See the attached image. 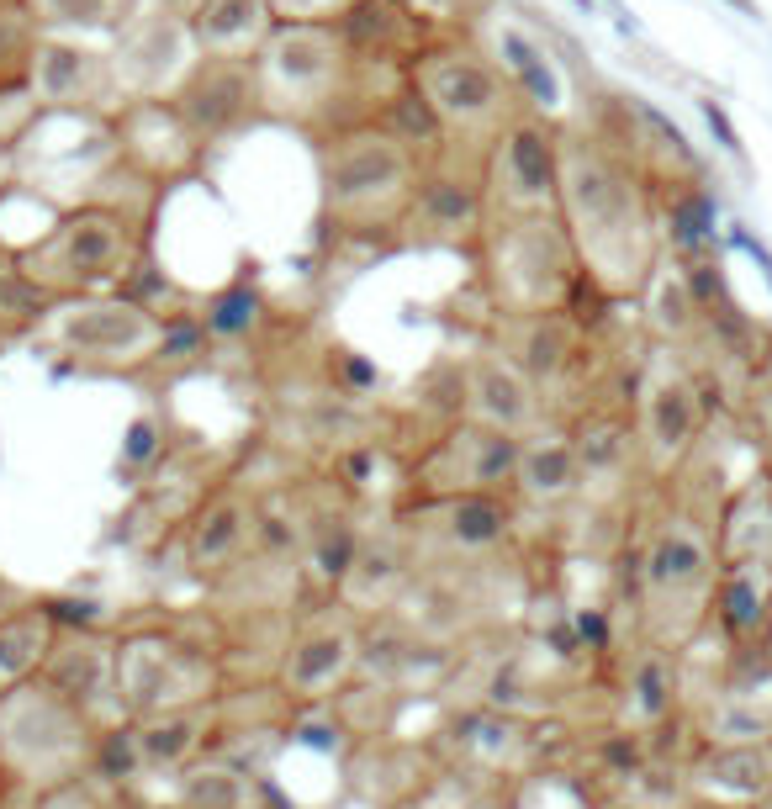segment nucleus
Masks as SVG:
<instances>
[{
    "instance_id": "aec40b11",
    "label": "nucleus",
    "mask_w": 772,
    "mask_h": 809,
    "mask_svg": "<svg viewBox=\"0 0 772 809\" xmlns=\"http://www.w3.org/2000/svg\"><path fill=\"white\" fill-rule=\"evenodd\" d=\"M196 38H191V16L164 6V0H143L112 32V64L127 96H170L180 75L196 64Z\"/></svg>"
},
{
    "instance_id": "37998d69",
    "label": "nucleus",
    "mask_w": 772,
    "mask_h": 809,
    "mask_svg": "<svg viewBox=\"0 0 772 809\" xmlns=\"http://www.w3.org/2000/svg\"><path fill=\"white\" fill-rule=\"evenodd\" d=\"M53 619H59V630H117L122 614L112 609V603L90 598V593H43Z\"/></svg>"
},
{
    "instance_id": "ddd939ff",
    "label": "nucleus",
    "mask_w": 772,
    "mask_h": 809,
    "mask_svg": "<svg viewBox=\"0 0 772 809\" xmlns=\"http://www.w3.org/2000/svg\"><path fill=\"white\" fill-rule=\"evenodd\" d=\"M360 635L365 619L344 598H307L275 661V683L291 704H328L360 677Z\"/></svg>"
},
{
    "instance_id": "412c9836",
    "label": "nucleus",
    "mask_w": 772,
    "mask_h": 809,
    "mask_svg": "<svg viewBox=\"0 0 772 809\" xmlns=\"http://www.w3.org/2000/svg\"><path fill=\"white\" fill-rule=\"evenodd\" d=\"M196 312H201V323L212 328V339H217L223 355H244L254 365H265L275 349L297 334V328L286 323V312L275 307V297L265 291L260 265H254V260H238V270L228 275L223 286L201 291Z\"/></svg>"
},
{
    "instance_id": "2eb2a0df",
    "label": "nucleus",
    "mask_w": 772,
    "mask_h": 809,
    "mask_svg": "<svg viewBox=\"0 0 772 809\" xmlns=\"http://www.w3.org/2000/svg\"><path fill=\"white\" fill-rule=\"evenodd\" d=\"M254 524H260V492L228 466L196 498V508L186 513V524L175 529V540L164 550H175L180 577L191 587L212 593V587H223L254 550Z\"/></svg>"
},
{
    "instance_id": "58836bf2",
    "label": "nucleus",
    "mask_w": 772,
    "mask_h": 809,
    "mask_svg": "<svg viewBox=\"0 0 772 809\" xmlns=\"http://www.w3.org/2000/svg\"><path fill=\"white\" fill-rule=\"evenodd\" d=\"M318 376H323V386H328L334 397L365 402V408H376V402H381V386H386L381 365L365 360L360 349L339 344V339H323V344H318Z\"/></svg>"
},
{
    "instance_id": "7c9ffc66",
    "label": "nucleus",
    "mask_w": 772,
    "mask_h": 809,
    "mask_svg": "<svg viewBox=\"0 0 772 809\" xmlns=\"http://www.w3.org/2000/svg\"><path fill=\"white\" fill-rule=\"evenodd\" d=\"M59 646V619L43 593H22L0 609V688H16L48 667Z\"/></svg>"
},
{
    "instance_id": "4c0bfd02",
    "label": "nucleus",
    "mask_w": 772,
    "mask_h": 809,
    "mask_svg": "<svg viewBox=\"0 0 772 809\" xmlns=\"http://www.w3.org/2000/svg\"><path fill=\"white\" fill-rule=\"evenodd\" d=\"M143 6V0H27L43 32H80V38L112 43V32Z\"/></svg>"
},
{
    "instance_id": "4468645a",
    "label": "nucleus",
    "mask_w": 772,
    "mask_h": 809,
    "mask_svg": "<svg viewBox=\"0 0 772 809\" xmlns=\"http://www.w3.org/2000/svg\"><path fill=\"white\" fill-rule=\"evenodd\" d=\"M519 450L524 434L476 424V418H455L439 429L424 450L408 455L397 498H445V492H513L519 476Z\"/></svg>"
},
{
    "instance_id": "6e6552de",
    "label": "nucleus",
    "mask_w": 772,
    "mask_h": 809,
    "mask_svg": "<svg viewBox=\"0 0 772 809\" xmlns=\"http://www.w3.org/2000/svg\"><path fill=\"white\" fill-rule=\"evenodd\" d=\"M101 725L64 698L48 677H27L16 688H0V762L11 783L38 794L48 783H64L90 767Z\"/></svg>"
},
{
    "instance_id": "9d476101",
    "label": "nucleus",
    "mask_w": 772,
    "mask_h": 809,
    "mask_svg": "<svg viewBox=\"0 0 772 809\" xmlns=\"http://www.w3.org/2000/svg\"><path fill=\"white\" fill-rule=\"evenodd\" d=\"M714 413H720V386L709 376H698L677 360L640 365L630 392V418L640 439V461L651 466V482H667L688 461Z\"/></svg>"
},
{
    "instance_id": "72a5a7b5",
    "label": "nucleus",
    "mask_w": 772,
    "mask_h": 809,
    "mask_svg": "<svg viewBox=\"0 0 772 809\" xmlns=\"http://www.w3.org/2000/svg\"><path fill=\"white\" fill-rule=\"evenodd\" d=\"M698 772L735 799H762L772 794V741H709L698 757Z\"/></svg>"
},
{
    "instance_id": "2f4dec72",
    "label": "nucleus",
    "mask_w": 772,
    "mask_h": 809,
    "mask_svg": "<svg viewBox=\"0 0 772 809\" xmlns=\"http://www.w3.org/2000/svg\"><path fill=\"white\" fill-rule=\"evenodd\" d=\"M217 339H212V328L201 323V312L196 302L191 307H175V312H164V328H159V344H154V360H149V376H143V386L149 392H159V386H175V381H186V376H201V371H212L217 365Z\"/></svg>"
},
{
    "instance_id": "1a4fd4ad",
    "label": "nucleus",
    "mask_w": 772,
    "mask_h": 809,
    "mask_svg": "<svg viewBox=\"0 0 772 809\" xmlns=\"http://www.w3.org/2000/svg\"><path fill=\"white\" fill-rule=\"evenodd\" d=\"M392 513L408 529L418 566H487L524 556V508L513 492L397 498Z\"/></svg>"
},
{
    "instance_id": "a18cd8bd",
    "label": "nucleus",
    "mask_w": 772,
    "mask_h": 809,
    "mask_svg": "<svg viewBox=\"0 0 772 809\" xmlns=\"http://www.w3.org/2000/svg\"><path fill=\"white\" fill-rule=\"evenodd\" d=\"M698 112H704L709 133L720 138V149H725V154L746 159V149H741V133H735V127H730V117H725V106H720V101H714V96H698Z\"/></svg>"
},
{
    "instance_id": "b1692460",
    "label": "nucleus",
    "mask_w": 772,
    "mask_h": 809,
    "mask_svg": "<svg viewBox=\"0 0 772 809\" xmlns=\"http://www.w3.org/2000/svg\"><path fill=\"white\" fill-rule=\"evenodd\" d=\"M334 27L360 64H386V69H408L445 32V22L418 0H360L344 16H334Z\"/></svg>"
},
{
    "instance_id": "cd10ccee",
    "label": "nucleus",
    "mask_w": 772,
    "mask_h": 809,
    "mask_svg": "<svg viewBox=\"0 0 772 809\" xmlns=\"http://www.w3.org/2000/svg\"><path fill=\"white\" fill-rule=\"evenodd\" d=\"M614 698H619L624 725H635V730H656V725H667L672 714H683V672H677V646H661V640L640 635L635 651L619 656Z\"/></svg>"
},
{
    "instance_id": "5701e85b",
    "label": "nucleus",
    "mask_w": 772,
    "mask_h": 809,
    "mask_svg": "<svg viewBox=\"0 0 772 809\" xmlns=\"http://www.w3.org/2000/svg\"><path fill=\"white\" fill-rule=\"evenodd\" d=\"M413 572H418L413 540H408V529H402V519L392 513V503H386L381 513H371V519H365V535H360V550H355V566H349V577H344V587H339V598H344L360 619L386 614L402 593H408Z\"/></svg>"
},
{
    "instance_id": "393cba45",
    "label": "nucleus",
    "mask_w": 772,
    "mask_h": 809,
    "mask_svg": "<svg viewBox=\"0 0 772 809\" xmlns=\"http://www.w3.org/2000/svg\"><path fill=\"white\" fill-rule=\"evenodd\" d=\"M471 32L482 38V48L498 59V69L513 80V90L524 96V106H535V112H561L566 101V85H561V69H556V53H550V43L540 38L535 27H524L519 16H508L498 0L476 16Z\"/></svg>"
},
{
    "instance_id": "c9c22d12",
    "label": "nucleus",
    "mask_w": 772,
    "mask_h": 809,
    "mask_svg": "<svg viewBox=\"0 0 772 809\" xmlns=\"http://www.w3.org/2000/svg\"><path fill=\"white\" fill-rule=\"evenodd\" d=\"M376 122H386L392 133L408 143V149H418L424 154V164L434 159V154H445L450 149V138H445V122L434 117V106H429V96L413 85V75H402L392 90H386V101H381V112H376Z\"/></svg>"
},
{
    "instance_id": "f03ea898",
    "label": "nucleus",
    "mask_w": 772,
    "mask_h": 809,
    "mask_svg": "<svg viewBox=\"0 0 772 809\" xmlns=\"http://www.w3.org/2000/svg\"><path fill=\"white\" fill-rule=\"evenodd\" d=\"M318 164V238L334 254H397V228L424 175V154L365 117L307 138Z\"/></svg>"
},
{
    "instance_id": "39448f33",
    "label": "nucleus",
    "mask_w": 772,
    "mask_h": 809,
    "mask_svg": "<svg viewBox=\"0 0 772 809\" xmlns=\"http://www.w3.org/2000/svg\"><path fill=\"white\" fill-rule=\"evenodd\" d=\"M471 275L482 312H545L572 302L582 260L561 212H492Z\"/></svg>"
},
{
    "instance_id": "a211bd4d",
    "label": "nucleus",
    "mask_w": 772,
    "mask_h": 809,
    "mask_svg": "<svg viewBox=\"0 0 772 809\" xmlns=\"http://www.w3.org/2000/svg\"><path fill=\"white\" fill-rule=\"evenodd\" d=\"M492 212H556L561 191V117L524 106L482 154Z\"/></svg>"
},
{
    "instance_id": "6ab92c4d",
    "label": "nucleus",
    "mask_w": 772,
    "mask_h": 809,
    "mask_svg": "<svg viewBox=\"0 0 772 809\" xmlns=\"http://www.w3.org/2000/svg\"><path fill=\"white\" fill-rule=\"evenodd\" d=\"M170 101L207 149H223L238 133L265 122L260 64H254V53H196V64L180 75Z\"/></svg>"
},
{
    "instance_id": "bb28decb",
    "label": "nucleus",
    "mask_w": 772,
    "mask_h": 809,
    "mask_svg": "<svg viewBox=\"0 0 772 809\" xmlns=\"http://www.w3.org/2000/svg\"><path fill=\"white\" fill-rule=\"evenodd\" d=\"M513 498L524 513H561L566 503L587 498V466L577 450V434L566 418H550L535 434H524L519 450V476H513Z\"/></svg>"
},
{
    "instance_id": "e433bc0d",
    "label": "nucleus",
    "mask_w": 772,
    "mask_h": 809,
    "mask_svg": "<svg viewBox=\"0 0 772 809\" xmlns=\"http://www.w3.org/2000/svg\"><path fill=\"white\" fill-rule=\"evenodd\" d=\"M48 307H53V297L22 270L16 249L0 244V334H6L11 344L32 339V334H38V323L48 318Z\"/></svg>"
},
{
    "instance_id": "c03bdc74",
    "label": "nucleus",
    "mask_w": 772,
    "mask_h": 809,
    "mask_svg": "<svg viewBox=\"0 0 772 809\" xmlns=\"http://www.w3.org/2000/svg\"><path fill=\"white\" fill-rule=\"evenodd\" d=\"M270 6H275V22H334L360 0H270Z\"/></svg>"
},
{
    "instance_id": "49530a36",
    "label": "nucleus",
    "mask_w": 772,
    "mask_h": 809,
    "mask_svg": "<svg viewBox=\"0 0 772 809\" xmlns=\"http://www.w3.org/2000/svg\"><path fill=\"white\" fill-rule=\"evenodd\" d=\"M725 6H730V11H741L746 22H762V6H757V0H725Z\"/></svg>"
},
{
    "instance_id": "dca6fc26",
    "label": "nucleus",
    "mask_w": 772,
    "mask_h": 809,
    "mask_svg": "<svg viewBox=\"0 0 772 809\" xmlns=\"http://www.w3.org/2000/svg\"><path fill=\"white\" fill-rule=\"evenodd\" d=\"M27 85L48 117H80L90 127H106L127 101L112 64V43L80 38V32H43Z\"/></svg>"
},
{
    "instance_id": "4be33fe9",
    "label": "nucleus",
    "mask_w": 772,
    "mask_h": 809,
    "mask_svg": "<svg viewBox=\"0 0 772 809\" xmlns=\"http://www.w3.org/2000/svg\"><path fill=\"white\" fill-rule=\"evenodd\" d=\"M455 365H461L466 418H476V424H492V429H508V434H535L540 424L556 418L540 386L482 334L455 355Z\"/></svg>"
},
{
    "instance_id": "0eeeda50",
    "label": "nucleus",
    "mask_w": 772,
    "mask_h": 809,
    "mask_svg": "<svg viewBox=\"0 0 772 809\" xmlns=\"http://www.w3.org/2000/svg\"><path fill=\"white\" fill-rule=\"evenodd\" d=\"M413 85L429 96L434 117L445 122V138L455 149L487 154V143L524 112V96L498 69V59L482 48L471 27H445L439 38L408 64Z\"/></svg>"
},
{
    "instance_id": "9b49d317",
    "label": "nucleus",
    "mask_w": 772,
    "mask_h": 809,
    "mask_svg": "<svg viewBox=\"0 0 772 809\" xmlns=\"http://www.w3.org/2000/svg\"><path fill=\"white\" fill-rule=\"evenodd\" d=\"M424 741L434 762L492 788H508L513 778H524L529 767L545 762V720L503 704H455Z\"/></svg>"
},
{
    "instance_id": "423d86ee",
    "label": "nucleus",
    "mask_w": 772,
    "mask_h": 809,
    "mask_svg": "<svg viewBox=\"0 0 772 809\" xmlns=\"http://www.w3.org/2000/svg\"><path fill=\"white\" fill-rule=\"evenodd\" d=\"M159 328H164L159 312L149 302L127 297V291H80V297H59L48 307L32 344L48 349L59 371L117 376L143 386Z\"/></svg>"
},
{
    "instance_id": "3c124183",
    "label": "nucleus",
    "mask_w": 772,
    "mask_h": 809,
    "mask_svg": "<svg viewBox=\"0 0 772 809\" xmlns=\"http://www.w3.org/2000/svg\"><path fill=\"white\" fill-rule=\"evenodd\" d=\"M6 349H11V339H6V334H0V355H6Z\"/></svg>"
},
{
    "instance_id": "ea45409f",
    "label": "nucleus",
    "mask_w": 772,
    "mask_h": 809,
    "mask_svg": "<svg viewBox=\"0 0 772 809\" xmlns=\"http://www.w3.org/2000/svg\"><path fill=\"white\" fill-rule=\"evenodd\" d=\"M38 43H43V27H38V16L27 11V0H0V85L27 80Z\"/></svg>"
},
{
    "instance_id": "09e8293b",
    "label": "nucleus",
    "mask_w": 772,
    "mask_h": 809,
    "mask_svg": "<svg viewBox=\"0 0 772 809\" xmlns=\"http://www.w3.org/2000/svg\"><path fill=\"white\" fill-rule=\"evenodd\" d=\"M11 598H22V587H16L11 577H0V609H6V603H11Z\"/></svg>"
},
{
    "instance_id": "473e14b6",
    "label": "nucleus",
    "mask_w": 772,
    "mask_h": 809,
    "mask_svg": "<svg viewBox=\"0 0 772 809\" xmlns=\"http://www.w3.org/2000/svg\"><path fill=\"white\" fill-rule=\"evenodd\" d=\"M270 27V0H196L191 6V38L201 53H260Z\"/></svg>"
},
{
    "instance_id": "a878e982",
    "label": "nucleus",
    "mask_w": 772,
    "mask_h": 809,
    "mask_svg": "<svg viewBox=\"0 0 772 809\" xmlns=\"http://www.w3.org/2000/svg\"><path fill=\"white\" fill-rule=\"evenodd\" d=\"M43 677L64 698H75L96 725L127 720L117 698V630H59Z\"/></svg>"
},
{
    "instance_id": "7ed1b4c3",
    "label": "nucleus",
    "mask_w": 772,
    "mask_h": 809,
    "mask_svg": "<svg viewBox=\"0 0 772 809\" xmlns=\"http://www.w3.org/2000/svg\"><path fill=\"white\" fill-rule=\"evenodd\" d=\"M254 64L265 90V122L297 127L302 138L376 117L386 90L408 75V69L360 64L334 22H275Z\"/></svg>"
},
{
    "instance_id": "f257e3e1",
    "label": "nucleus",
    "mask_w": 772,
    "mask_h": 809,
    "mask_svg": "<svg viewBox=\"0 0 772 809\" xmlns=\"http://www.w3.org/2000/svg\"><path fill=\"white\" fill-rule=\"evenodd\" d=\"M556 212L577 260L614 302L646 297L661 270V196L651 170L587 117L561 122V191Z\"/></svg>"
},
{
    "instance_id": "f704fd0d",
    "label": "nucleus",
    "mask_w": 772,
    "mask_h": 809,
    "mask_svg": "<svg viewBox=\"0 0 772 809\" xmlns=\"http://www.w3.org/2000/svg\"><path fill=\"white\" fill-rule=\"evenodd\" d=\"M180 450V439L170 429V413L164 408H138L133 424L122 429V450H117V476L127 487H143L149 476H159L164 466H170V455Z\"/></svg>"
},
{
    "instance_id": "de8ad7c7",
    "label": "nucleus",
    "mask_w": 772,
    "mask_h": 809,
    "mask_svg": "<svg viewBox=\"0 0 772 809\" xmlns=\"http://www.w3.org/2000/svg\"><path fill=\"white\" fill-rule=\"evenodd\" d=\"M0 809H38V804H32V794H27V788H16L11 799H0Z\"/></svg>"
},
{
    "instance_id": "79ce46f5",
    "label": "nucleus",
    "mask_w": 772,
    "mask_h": 809,
    "mask_svg": "<svg viewBox=\"0 0 772 809\" xmlns=\"http://www.w3.org/2000/svg\"><path fill=\"white\" fill-rule=\"evenodd\" d=\"M48 112L38 106V96H32V85H0V149H22V143L38 133V122Z\"/></svg>"
},
{
    "instance_id": "8fccbe9b",
    "label": "nucleus",
    "mask_w": 772,
    "mask_h": 809,
    "mask_svg": "<svg viewBox=\"0 0 772 809\" xmlns=\"http://www.w3.org/2000/svg\"><path fill=\"white\" fill-rule=\"evenodd\" d=\"M762 408H767V418H772V381H767V392H762Z\"/></svg>"
},
{
    "instance_id": "c85d7f7f",
    "label": "nucleus",
    "mask_w": 772,
    "mask_h": 809,
    "mask_svg": "<svg viewBox=\"0 0 772 809\" xmlns=\"http://www.w3.org/2000/svg\"><path fill=\"white\" fill-rule=\"evenodd\" d=\"M709 619L725 635V646H762L772 630V577L762 556H720V572L709 587Z\"/></svg>"
},
{
    "instance_id": "c756f323",
    "label": "nucleus",
    "mask_w": 772,
    "mask_h": 809,
    "mask_svg": "<svg viewBox=\"0 0 772 809\" xmlns=\"http://www.w3.org/2000/svg\"><path fill=\"white\" fill-rule=\"evenodd\" d=\"M133 730H138L149 778H180V772H191L207 757V746L217 735V698L212 704H180V709L138 714Z\"/></svg>"
},
{
    "instance_id": "f3484780",
    "label": "nucleus",
    "mask_w": 772,
    "mask_h": 809,
    "mask_svg": "<svg viewBox=\"0 0 772 809\" xmlns=\"http://www.w3.org/2000/svg\"><path fill=\"white\" fill-rule=\"evenodd\" d=\"M106 149L159 191L201 180L207 175V154H212L170 96H127L117 106V117L106 122Z\"/></svg>"
},
{
    "instance_id": "20e7f679",
    "label": "nucleus",
    "mask_w": 772,
    "mask_h": 809,
    "mask_svg": "<svg viewBox=\"0 0 772 809\" xmlns=\"http://www.w3.org/2000/svg\"><path fill=\"white\" fill-rule=\"evenodd\" d=\"M11 249L53 302L80 297V291H122L127 275L154 249V217L106 196H85L59 207L48 217V228Z\"/></svg>"
},
{
    "instance_id": "a19ab883",
    "label": "nucleus",
    "mask_w": 772,
    "mask_h": 809,
    "mask_svg": "<svg viewBox=\"0 0 772 809\" xmlns=\"http://www.w3.org/2000/svg\"><path fill=\"white\" fill-rule=\"evenodd\" d=\"M32 804L38 809H127V799L117 788H106L96 772H75V778H64V783H48L32 794Z\"/></svg>"
},
{
    "instance_id": "603ef678",
    "label": "nucleus",
    "mask_w": 772,
    "mask_h": 809,
    "mask_svg": "<svg viewBox=\"0 0 772 809\" xmlns=\"http://www.w3.org/2000/svg\"><path fill=\"white\" fill-rule=\"evenodd\" d=\"M635 809H651V804H635Z\"/></svg>"
},
{
    "instance_id": "f8f14e48",
    "label": "nucleus",
    "mask_w": 772,
    "mask_h": 809,
    "mask_svg": "<svg viewBox=\"0 0 772 809\" xmlns=\"http://www.w3.org/2000/svg\"><path fill=\"white\" fill-rule=\"evenodd\" d=\"M492 217L487 201V175H482V154L471 149H450L434 154L418 175V191L408 201V217L397 228V249H455V254H476Z\"/></svg>"
}]
</instances>
